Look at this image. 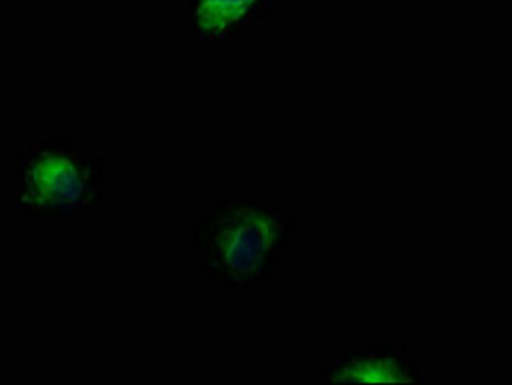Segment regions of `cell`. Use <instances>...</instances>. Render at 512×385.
I'll return each instance as SVG.
<instances>
[{
  "label": "cell",
  "mask_w": 512,
  "mask_h": 385,
  "mask_svg": "<svg viewBox=\"0 0 512 385\" xmlns=\"http://www.w3.org/2000/svg\"><path fill=\"white\" fill-rule=\"evenodd\" d=\"M28 180L35 199L49 206L75 201L81 190L77 168L61 156L42 158L33 167Z\"/></svg>",
  "instance_id": "cell-1"
},
{
  "label": "cell",
  "mask_w": 512,
  "mask_h": 385,
  "mask_svg": "<svg viewBox=\"0 0 512 385\" xmlns=\"http://www.w3.org/2000/svg\"><path fill=\"white\" fill-rule=\"evenodd\" d=\"M254 0H200L196 11L198 25L206 31H220L239 19Z\"/></svg>",
  "instance_id": "cell-2"
}]
</instances>
